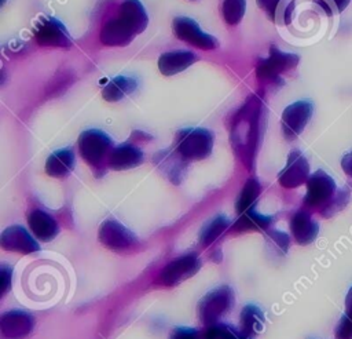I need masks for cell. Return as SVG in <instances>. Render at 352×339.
<instances>
[{"label": "cell", "mask_w": 352, "mask_h": 339, "mask_svg": "<svg viewBox=\"0 0 352 339\" xmlns=\"http://www.w3.org/2000/svg\"><path fill=\"white\" fill-rule=\"evenodd\" d=\"M144 160V156L140 149L131 143H124L120 146H116L107 158V164L111 170L121 171V170H129L133 167H138Z\"/></svg>", "instance_id": "obj_16"}, {"label": "cell", "mask_w": 352, "mask_h": 339, "mask_svg": "<svg viewBox=\"0 0 352 339\" xmlns=\"http://www.w3.org/2000/svg\"><path fill=\"white\" fill-rule=\"evenodd\" d=\"M197 59L198 56L191 51H186V50L169 51L160 56L158 69L164 76H173L183 72L188 66H191Z\"/></svg>", "instance_id": "obj_17"}, {"label": "cell", "mask_w": 352, "mask_h": 339, "mask_svg": "<svg viewBox=\"0 0 352 339\" xmlns=\"http://www.w3.org/2000/svg\"><path fill=\"white\" fill-rule=\"evenodd\" d=\"M341 167H342V171L352 178V152L344 154L341 160Z\"/></svg>", "instance_id": "obj_35"}, {"label": "cell", "mask_w": 352, "mask_h": 339, "mask_svg": "<svg viewBox=\"0 0 352 339\" xmlns=\"http://www.w3.org/2000/svg\"><path fill=\"white\" fill-rule=\"evenodd\" d=\"M205 339H250V336L227 325H212L206 331Z\"/></svg>", "instance_id": "obj_29"}, {"label": "cell", "mask_w": 352, "mask_h": 339, "mask_svg": "<svg viewBox=\"0 0 352 339\" xmlns=\"http://www.w3.org/2000/svg\"><path fill=\"white\" fill-rule=\"evenodd\" d=\"M138 87L135 79L128 76H117L111 79L102 90L103 99L107 102H117L125 98L128 94H132Z\"/></svg>", "instance_id": "obj_21"}, {"label": "cell", "mask_w": 352, "mask_h": 339, "mask_svg": "<svg viewBox=\"0 0 352 339\" xmlns=\"http://www.w3.org/2000/svg\"><path fill=\"white\" fill-rule=\"evenodd\" d=\"M160 157H161V160L158 161V165L168 175V178L172 179L173 183H177L183 175V171H184L183 161H186V158H183L177 152L176 153L162 152L160 154Z\"/></svg>", "instance_id": "obj_24"}, {"label": "cell", "mask_w": 352, "mask_h": 339, "mask_svg": "<svg viewBox=\"0 0 352 339\" xmlns=\"http://www.w3.org/2000/svg\"><path fill=\"white\" fill-rule=\"evenodd\" d=\"M34 39L44 47H70L72 37L60 21L52 17L43 18L34 30Z\"/></svg>", "instance_id": "obj_11"}, {"label": "cell", "mask_w": 352, "mask_h": 339, "mask_svg": "<svg viewBox=\"0 0 352 339\" xmlns=\"http://www.w3.org/2000/svg\"><path fill=\"white\" fill-rule=\"evenodd\" d=\"M300 56L292 52H283L276 47H271L270 55L264 59H258L256 65V76L263 81H275L278 77L294 66H297Z\"/></svg>", "instance_id": "obj_7"}, {"label": "cell", "mask_w": 352, "mask_h": 339, "mask_svg": "<svg viewBox=\"0 0 352 339\" xmlns=\"http://www.w3.org/2000/svg\"><path fill=\"white\" fill-rule=\"evenodd\" d=\"M11 280H12V271L10 267H7L6 265L1 266L0 270V295L4 296L7 294V291L11 287Z\"/></svg>", "instance_id": "obj_32"}, {"label": "cell", "mask_w": 352, "mask_h": 339, "mask_svg": "<svg viewBox=\"0 0 352 339\" xmlns=\"http://www.w3.org/2000/svg\"><path fill=\"white\" fill-rule=\"evenodd\" d=\"M28 222H29V226H30V230L33 232V234L43 241L52 240L59 232L56 220L50 214H47L41 209L32 211L29 214Z\"/></svg>", "instance_id": "obj_19"}, {"label": "cell", "mask_w": 352, "mask_h": 339, "mask_svg": "<svg viewBox=\"0 0 352 339\" xmlns=\"http://www.w3.org/2000/svg\"><path fill=\"white\" fill-rule=\"evenodd\" d=\"M100 243L113 251H125L136 245V236L114 219H107L99 229Z\"/></svg>", "instance_id": "obj_12"}, {"label": "cell", "mask_w": 352, "mask_h": 339, "mask_svg": "<svg viewBox=\"0 0 352 339\" xmlns=\"http://www.w3.org/2000/svg\"><path fill=\"white\" fill-rule=\"evenodd\" d=\"M349 197H351V189L348 186H344V187L338 189L336 192V194L333 196V198L327 203V205L320 211V214L324 218H330V216L336 215L337 212L344 209V207L349 201Z\"/></svg>", "instance_id": "obj_28"}, {"label": "cell", "mask_w": 352, "mask_h": 339, "mask_svg": "<svg viewBox=\"0 0 352 339\" xmlns=\"http://www.w3.org/2000/svg\"><path fill=\"white\" fill-rule=\"evenodd\" d=\"M176 152L186 160H202L212 153L213 134L205 128H183L176 134Z\"/></svg>", "instance_id": "obj_3"}, {"label": "cell", "mask_w": 352, "mask_h": 339, "mask_svg": "<svg viewBox=\"0 0 352 339\" xmlns=\"http://www.w3.org/2000/svg\"><path fill=\"white\" fill-rule=\"evenodd\" d=\"M337 192L334 179L324 171L318 170L307 181L304 205L309 209L322 211Z\"/></svg>", "instance_id": "obj_5"}, {"label": "cell", "mask_w": 352, "mask_h": 339, "mask_svg": "<svg viewBox=\"0 0 352 339\" xmlns=\"http://www.w3.org/2000/svg\"><path fill=\"white\" fill-rule=\"evenodd\" d=\"M333 1L336 3V7H337L338 11H344L351 0H333Z\"/></svg>", "instance_id": "obj_37"}, {"label": "cell", "mask_w": 352, "mask_h": 339, "mask_svg": "<svg viewBox=\"0 0 352 339\" xmlns=\"http://www.w3.org/2000/svg\"><path fill=\"white\" fill-rule=\"evenodd\" d=\"M345 309H346L345 313L352 316V287L349 288V291L346 294V298H345Z\"/></svg>", "instance_id": "obj_36"}, {"label": "cell", "mask_w": 352, "mask_h": 339, "mask_svg": "<svg viewBox=\"0 0 352 339\" xmlns=\"http://www.w3.org/2000/svg\"><path fill=\"white\" fill-rule=\"evenodd\" d=\"M1 247L7 251L30 254L40 249L36 240L22 227V226H10L1 233L0 238Z\"/></svg>", "instance_id": "obj_15"}, {"label": "cell", "mask_w": 352, "mask_h": 339, "mask_svg": "<svg viewBox=\"0 0 352 339\" xmlns=\"http://www.w3.org/2000/svg\"><path fill=\"white\" fill-rule=\"evenodd\" d=\"M241 327L242 332H245L249 336L260 333L264 327L263 311L254 305L245 306L243 310L241 311Z\"/></svg>", "instance_id": "obj_23"}, {"label": "cell", "mask_w": 352, "mask_h": 339, "mask_svg": "<svg viewBox=\"0 0 352 339\" xmlns=\"http://www.w3.org/2000/svg\"><path fill=\"white\" fill-rule=\"evenodd\" d=\"M278 3L279 0H257V4L260 6V8H263L271 18L275 17Z\"/></svg>", "instance_id": "obj_34"}, {"label": "cell", "mask_w": 352, "mask_h": 339, "mask_svg": "<svg viewBox=\"0 0 352 339\" xmlns=\"http://www.w3.org/2000/svg\"><path fill=\"white\" fill-rule=\"evenodd\" d=\"M172 339H199L194 328H177L172 333Z\"/></svg>", "instance_id": "obj_33"}, {"label": "cell", "mask_w": 352, "mask_h": 339, "mask_svg": "<svg viewBox=\"0 0 352 339\" xmlns=\"http://www.w3.org/2000/svg\"><path fill=\"white\" fill-rule=\"evenodd\" d=\"M309 178V164L304 154L298 150H293L286 161V165L279 172L278 181L280 186L286 189H294L307 183Z\"/></svg>", "instance_id": "obj_13"}, {"label": "cell", "mask_w": 352, "mask_h": 339, "mask_svg": "<svg viewBox=\"0 0 352 339\" xmlns=\"http://www.w3.org/2000/svg\"><path fill=\"white\" fill-rule=\"evenodd\" d=\"M223 18L228 25H238L246 11V0H224Z\"/></svg>", "instance_id": "obj_27"}, {"label": "cell", "mask_w": 352, "mask_h": 339, "mask_svg": "<svg viewBox=\"0 0 352 339\" xmlns=\"http://www.w3.org/2000/svg\"><path fill=\"white\" fill-rule=\"evenodd\" d=\"M263 105L258 96L250 95L232 119L230 141L243 164L253 165L254 153L260 138V119Z\"/></svg>", "instance_id": "obj_1"}, {"label": "cell", "mask_w": 352, "mask_h": 339, "mask_svg": "<svg viewBox=\"0 0 352 339\" xmlns=\"http://www.w3.org/2000/svg\"><path fill=\"white\" fill-rule=\"evenodd\" d=\"M268 236V240L270 243H272L275 245V248L280 252V254H286L287 249H289V244H290V240H289V236L283 232H279V230H271L267 233Z\"/></svg>", "instance_id": "obj_30"}, {"label": "cell", "mask_w": 352, "mask_h": 339, "mask_svg": "<svg viewBox=\"0 0 352 339\" xmlns=\"http://www.w3.org/2000/svg\"><path fill=\"white\" fill-rule=\"evenodd\" d=\"M201 267V260L194 254L183 255L172 262H169L160 273L158 282L161 285H175L186 278L192 277Z\"/></svg>", "instance_id": "obj_10"}, {"label": "cell", "mask_w": 352, "mask_h": 339, "mask_svg": "<svg viewBox=\"0 0 352 339\" xmlns=\"http://www.w3.org/2000/svg\"><path fill=\"white\" fill-rule=\"evenodd\" d=\"M234 305V292L230 287H219L206 294L198 305V314L204 324L213 325Z\"/></svg>", "instance_id": "obj_6"}, {"label": "cell", "mask_w": 352, "mask_h": 339, "mask_svg": "<svg viewBox=\"0 0 352 339\" xmlns=\"http://www.w3.org/2000/svg\"><path fill=\"white\" fill-rule=\"evenodd\" d=\"M228 226H230L228 218H226V216H223V215H219V216L213 218V219L202 229V233H201V237H199L201 244H202L204 247L210 245Z\"/></svg>", "instance_id": "obj_26"}, {"label": "cell", "mask_w": 352, "mask_h": 339, "mask_svg": "<svg viewBox=\"0 0 352 339\" xmlns=\"http://www.w3.org/2000/svg\"><path fill=\"white\" fill-rule=\"evenodd\" d=\"M336 339H352V316L345 313L337 328H336Z\"/></svg>", "instance_id": "obj_31"}, {"label": "cell", "mask_w": 352, "mask_h": 339, "mask_svg": "<svg viewBox=\"0 0 352 339\" xmlns=\"http://www.w3.org/2000/svg\"><path fill=\"white\" fill-rule=\"evenodd\" d=\"M258 194H260V183L254 178L248 179L245 186L242 187L239 196H238V200H236V204H235L236 212L241 215L242 212L252 208V205L257 200Z\"/></svg>", "instance_id": "obj_25"}, {"label": "cell", "mask_w": 352, "mask_h": 339, "mask_svg": "<svg viewBox=\"0 0 352 339\" xmlns=\"http://www.w3.org/2000/svg\"><path fill=\"white\" fill-rule=\"evenodd\" d=\"M74 167V153L70 147L59 149L54 152L45 163V172L50 176L63 178L66 176Z\"/></svg>", "instance_id": "obj_20"}, {"label": "cell", "mask_w": 352, "mask_h": 339, "mask_svg": "<svg viewBox=\"0 0 352 339\" xmlns=\"http://www.w3.org/2000/svg\"><path fill=\"white\" fill-rule=\"evenodd\" d=\"M148 15L139 0H124L118 14L107 21L100 30V41L107 47L128 45L138 34L144 32Z\"/></svg>", "instance_id": "obj_2"}, {"label": "cell", "mask_w": 352, "mask_h": 339, "mask_svg": "<svg viewBox=\"0 0 352 339\" xmlns=\"http://www.w3.org/2000/svg\"><path fill=\"white\" fill-rule=\"evenodd\" d=\"M111 147V138L100 130H87L78 136L80 154L89 165H100L106 157L109 158Z\"/></svg>", "instance_id": "obj_4"}, {"label": "cell", "mask_w": 352, "mask_h": 339, "mask_svg": "<svg viewBox=\"0 0 352 339\" xmlns=\"http://www.w3.org/2000/svg\"><path fill=\"white\" fill-rule=\"evenodd\" d=\"M290 230L294 240L300 245L311 244L319 232V225L311 218L307 211H297L290 220Z\"/></svg>", "instance_id": "obj_18"}, {"label": "cell", "mask_w": 352, "mask_h": 339, "mask_svg": "<svg viewBox=\"0 0 352 339\" xmlns=\"http://www.w3.org/2000/svg\"><path fill=\"white\" fill-rule=\"evenodd\" d=\"M172 29H173V34L179 40L187 44H191L192 47H197L201 50H214L219 45L216 37L205 33L199 28V25L191 18L176 17L172 22Z\"/></svg>", "instance_id": "obj_8"}, {"label": "cell", "mask_w": 352, "mask_h": 339, "mask_svg": "<svg viewBox=\"0 0 352 339\" xmlns=\"http://www.w3.org/2000/svg\"><path fill=\"white\" fill-rule=\"evenodd\" d=\"M272 218L258 214L256 209L249 208L248 211L242 212L238 220L232 225V230L235 233H242V232H261L267 230L268 226L271 225Z\"/></svg>", "instance_id": "obj_22"}, {"label": "cell", "mask_w": 352, "mask_h": 339, "mask_svg": "<svg viewBox=\"0 0 352 339\" xmlns=\"http://www.w3.org/2000/svg\"><path fill=\"white\" fill-rule=\"evenodd\" d=\"M314 112L309 101H297L286 106L282 113V131L287 139L297 138L308 124Z\"/></svg>", "instance_id": "obj_9"}, {"label": "cell", "mask_w": 352, "mask_h": 339, "mask_svg": "<svg viewBox=\"0 0 352 339\" xmlns=\"http://www.w3.org/2000/svg\"><path fill=\"white\" fill-rule=\"evenodd\" d=\"M34 320L22 310H11L1 316L0 331L3 339H23L33 329Z\"/></svg>", "instance_id": "obj_14"}]
</instances>
